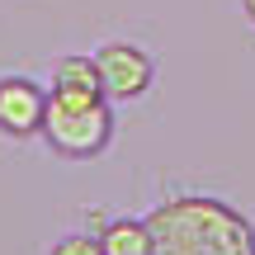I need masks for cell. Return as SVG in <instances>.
<instances>
[{"instance_id":"6da1fadb","label":"cell","mask_w":255,"mask_h":255,"mask_svg":"<svg viewBox=\"0 0 255 255\" xmlns=\"http://www.w3.org/2000/svg\"><path fill=\"white\" fill-rule=\"evenodd\" d=\"M151 255H255V222L218 194H170L146 213Z\"/></svg>"},{"instance_id":"7a4b0ae2","label":"cell","mask_w":255,"mask_h":255,"mask_svg":"<svg viewBox=\"0 0 255 255\" xmlns=\"http://www.w3.org/2000/svg\"><path fill=\"white\" fill-rule=\"evenodd\" d=\"M43 142L62 161H95L114 142V100L100 90H52L47 85Z\"/></svg>"},{"instance_id":"3957f363","label":"cell","mask_w":255,"mask_h":255,"mask_svg":"<svg viewBox=\"0 0 255 255\" xmlns=\"http://www.w3.org/2000/svg\"><path fill=\"white\" fill-rule=\"evenodd\" d=\"M95 66H100V85L114 104H137L146 90H151L156 62L142 43H128V38H114V43L95 47Z\"/></svg>"},{"instance_id":"277c9868","label":"cell","mask_w":255,"mask_h":255,"mask_svg":"<svg viewBox=\"0 0 255 255\" xmlns=\"http://www.w3.org/2000/svg\"><path fill=\"white\" fill-rule=\"evenodd\" d=\"M47 90L33 76H0V137L5 142H33L43 137Z\"/></svg>"},{"instance_id":"5b68a950","label":"cell","mask_w":255,"mask_h":255,"mask_svg":"<svg viewBox=\"0 0 255 255\" xmlns=\"http://www.w3.org/2000/svg\"><path fill=\"white\" fill-rule=\"evenodd\" d=\"M47 85L52 90H100V66H95V52H62L47 71Z\"/></svg>"},{"instance_id":"8992f818","label":"cell","mask_w":255,"mask_h":255,"mask_svg":"<svg viewBox=\"0 0 255 255\" xmlns=\"http://www.w3.org/2000/svg\"><path fill=\"white\" fill-rule=\"evenodd\" d=\"M100 246H104V255H151L146 218H114L100 232Z\"/></svg>"},{"instance_id":"52a82bcc","label":"cell","mask_w":255,"mask_h":255,"mask_svg":"<svg viewBox=\"0 0 255 255\" xmlns=\"http://www.w3.org/2000/svg\"><path fill=\"white\" fill-rule=\"evenodd\" d=\"M47 255H104V246L95 232H66V237H57L47 246Z\"/></svg>"},{"instance_id":"ba28073f","label":"cell","mask_w":255,"mask_h":255,"mask_svg":"<svg viewBox=\"0 0 255 255\" xmlns=\"http://www.w3.org/2000/svg\"><path fill=\"white\" fill-rule=\"evenodd\" d=\"M109 222H114V213H109V208H85V232H95V237H100Z\"/></svg>"},{"instance_id":"9c48e42d","label":"cell","mask_w":255,"mask_h":255,"mask_svg":"<svg viewBox=\"0 0 255 255\" xmlns=\"http://www.w3.org/2000/svg\"><path fill=\"white\" fill-rule=\"evenodd\" d=\"M241 14H246L251 24H255V0H241Z\"/></svg>"}]
</instances>
